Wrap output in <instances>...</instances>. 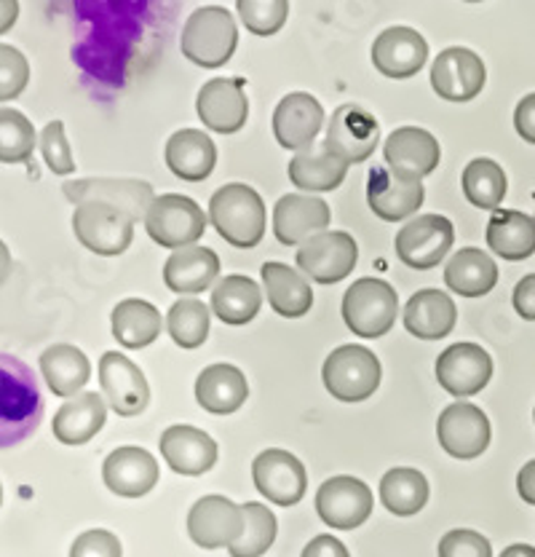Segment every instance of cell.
I'll return each mask as SVG.
<instances>
[{
    "mask_svg": "<svg viewBox=\"0 0 535 557\" xmlns=\"http://www.w3.org/2000/svg\"><path fill=\"white\" fill-rule=\"evenodd\" d=\"M38 375L14 354L0 351V450L22 445L43 421Z\"/></svg>",
    "mask_w": 535,
    "mask_h": 557,
    "instance_id": "obj_1",
    "label": "cell"
},
{
    "mask_svg": "<svg viewBox=\"0 0 535 557\" xmlns=\"http://www.w3.org/2000/svg\"><path fill=\"white\" fill-rule=\"evenodd\" d=\"M209 220L234 247H258L265 236V205L254 188L244 183L223 185L209 201Z\"/></svg>",
    "mask_w": 535,
    "mask_h": 557,
    "instance_id": "obj_2",
    "label": "cell"
},
{
    "mask_svg": "<svg viewBox=\"0 0 535 557\" xmlns=\"http://www.w3.org/2000/svg\"><path fill=\"white\" fill-rule=\"evenodd\" d=\"M236 44V20L223 5H203L194 11L185 22L183 38H179L183 54L203 70L223 67L234 57Z\"/></svg>",
    "mask_w": 535,
    "mask_h": 557,
    "instance_id": "obj_3",
    "label": "cell"
},
{
    "mask_svg": "<svg viewBox=\"0 0 535 557\" xmlns=\"http://www.w3.org/2000/svg\"><path fill=\"white\" fill-rule=\"evenodd\" d=\"M397 289L383 278L364 276L343 295V322L359 338H381L397 324Z\"/></svg>",
    "mask_w": 535,
    "mask_h": 557,
    "instance_id": "obj_4",
    "label": "cell"
},
{
    "mask_svg": "<svg viewBox=\"0 0 535 557\" xmlns=\"http://www.w3.org/2000/svg\"><path fill=\"white\" fill-rule=\"evenodd\" d=\"M381 359L364 346H337L322 368L327 392L340 403H364L381 386Z\"/></svg>",
    "mask_w": 535,
    "mask_h": 557,
    "instance_id": "obj_5",
    "label": "cell"
},
{
    "mask_svg": "<svg viewBox=\"0 0 535 557\" xmlns=\"http://www.w3.org/2000/svg\"><path fill=\"white\" fill-rule=\"evenodd\" d=\"M75 239L91 252L113 258L129 249L134 239V218L121 207L104 201H80L73 214Z\"/></svg>",
    "mask_w": 535,
    "mask_h": 557,
    "instance_id": "obj_6",
    "label": "cell"
},
{
    "mask_svg": "<svg viewBox=\"0 0 535 557\" xmlns=\"http://www.w3.org/2000/svg\"><path fill=\"white\" fill-rule=\"evenodd\" d=\"M145 231L161 247L183 249L201 239L207 231V214L188 196H155L145 214Z\"/></svg>",
    "mask_w": 535,
    "mask_h": 557,
    "instance_id": "obj_7",
    "label": "cell"
},
{
    "mask_svg": "<svg viewBox=\"0 0 535 557\" xmlns=\"http://www.w3.org/2000/svg\"><path fill=\"white\" fill-rule=\"evenodd\" d=\"M357 260L359 247L346 231H324L300 244L295 263L311 282L337 284L353 274Z\"/></svg>",
    "mask_w": 535,
    "mask_h": 557,
    "instance_id": "obj_8",
    "label": "cell"
},
{
    "mask_svg": "<svg viewBox=\"0 0 535 557\" xmlns=\"http://www.w3.org/2000/svg\"><path fill=\"white\" fill-rule=\"evenodd\" d=\"M456 242V228L441 214H423L410 220L397 234V255L405 265L418 271H428L439 265L450 255Z\"/></svg>",
    "mask_w": 535,
    "mask_h": 557,
    "instance_id": "obj_9",
    "label": "cell"
},
{
    "mask_svg": "<svg viewBox=\"0 0 535 557\" xmlns=\"http://www.w3.org/2000/svg\"><path fill=\"white\" fill-rule=\"evenodd\" d=\"M372 507L375 496L370 485L348 474L327 480L316 491V515L335 531H353L364 525L372 518Z\"/></svg>",
    "mask_w": 535,
    "mask_h": 557,
    "instance_id": "obj_10",
    "label": "cell"
},
{
    "mask_svg": "<svg viewBox=\"0 0 535 557\" xmlns=\"http://www.w3.org/2000/svg\"><path fill=\"white\" fill-rule=\"evenodd\" d=\"M252 480L260 496L278 507H295L308 491V474L298 456L282 448H268L252 461Z\"/></svg>",
    "mask_w": 535,
    "mask_h": 557,
    "instance_id": "obj_11",
    "label": "cell"
},
{
    "mask_svg": "<svg viewBox=\"0 0 535 557\" xmlns=\"http://www.w3.org/2000/svg\"><path fill=\"white\" fill-rule=\"evenodd\" d=\"M377 135H381L377 121L368 110L359 104H340L329 119L324 148L337 156L343 164H362L375 153Z\"/></svg>",
    "mask_w": 535,
    "mask_h": 557,
    "instance_id": "obj_12",
    "label": "cell"
},
{
    "mask_svg": "<svg viewBox=\"0 0 535 557\" xmlns=\"http://www.w3.org/2000/svg\"><path fill=\"white\" fill-rule=\"evenodd\" d=\"M244 533V512L225 496H203L188 512V536L201 549H223Z\"/></svg>",
    "mask_w": 535,
    "mask_h": 557,
    "instance_id": "obj_13",
    "label": "cell"
},
{
    "mask_svg": "<svg viewBox=\"0 0 535 557\" xmlns=\"http://www.w3.org/2000/svg\"><path fill=\"white\" fill-rule=\"evenodd\" d=\"M493 379L490 354L476 344L447 346L436 359V381L452 397H474Z\"/></svg>",
    "mask_w": 535,
    "mask_h": 557,
    "instance_id": "obj_14",
    "label": "cell"
},
{
    "mask_svg": "<svg viewBox=\"0 0 535 557\" xmlns=\"http://www.w3.org/2000/svg\"><path fill=\"white\" fill-rule=\"evenodd\" d=\"M436 437L447 456L469 461L482 456L490 445V421L476 405L456 403L441 410L436 421Z\"/></svg>",
    "mask_w": 535,
    "mask_h": 557,
    "instance_id": "obj_15",
    "label": "cell"
},
{
    "mask_svg": "<svg viewBox=\"0 0 535 557\" xmlns=\"http://www.w3.org/2000/svg\"><path fill=\"white\" fill-rule=\"evenodd\" d=\"M100 386L108 397L110 408L119 416L132 418L148 410L150 386L142 370L129 357L119 351L102 354L100 359Z\"/></svg>",
    "mask_w": 535,
    "mask_h": 557,
    "instance_id": "obj_16",
    "label": "cell"
},
{
    "mask_svg": "<svg viewBox=\"0 0 535 557\" xmlns=\"http://www.w3.org/2000/svg\"><path fill=\"white\" fill-rule=\"evenodd\" d=\"M487 70L480 54L471 49L452 46L434 60L432 86L441 100L469 102L485 89Z\"/></svg>",
    "mask_w": 535,
    "mask_h": 557,
    "instance_id": "obj_17",
    "label": "cell"
},
{
    "mask_svg": "<svg viewBox=\"0 0 535 557\" xmlns=\"http://www.w3.org/2000/svg\"><path fill=\"white\" fill-rule=\"evenodd\" d=\"M421 180L405 177V174L391 172L388 166H375L370 170L368 180V201L370 209L386 223H399V220L412 218L423 205Z\"/></svg>",
    "mask_w": 535,
    "mask_h": 557,
    "instance_id": "obj_18",
    "label": "cell"
},
{
    "mask_svg": "<svg viewBox=\"0 0 535 557\" xmlns=\"http://www.w3.org/2000/svg\"><path fill=\"white\" fill-rule=\"evenodd\" d=\"M196 110L203 126L220 135H236L247 124L249 100L244 84L238 78L207 81L196 100Z\"/></svg>",
    "mask_w": 535,
    "mask_h": 557,
    "instance_id": "obj_19",
    "label": "cell"
},
{
    "mask_svg": "<svg viewBox=\"0 0 535 557\" xmlns=\"http://www.w3.org/2000/svg\"><path fill=\"white\" fill-rule=\"evenodd\" d=\"M164 461L174 474L183 478H199L217 463V443L201 429L188 423H174L159 440Z\"/></svg>",
    "mask_w": 535,
    "mask_h": 557,
    "instance_id": "obj_20",
    "label": "cell"
},
{
    "mask_svg": "<svg viewBox=\"0 0 535 557\" xmlns=\"http://www.w3.org/2000/svg\"><path fill=\"white\" fill-rule=\"evenodd\" d=\"M102 480L108 491H113L121 498L148 496L159 483V461L145 448L124 445L104 458Z\"/></svg>",
    "mask_w": 535,
    "mask_h": 557,
    "instance_id": "obj_21",
    "label": "cell"
},
{
    "mask_svg": "<svg viewBox=\"0 0 535 557\" xmlns=\"http://www.w3.org/2000/svg\"><path fill=\"white\" fill-rule=\"evenodd\" d=\"M324 124V108L306 91L287 95L273 110V135L287 150H308Z\"/></svg>",
    "mask_w": 535,
    "mask_h": 557,
    "instance_id": "obj_22",
    "label": "cell"
},
{
    "mask_svg": "<svg viewBox=\"0 0 535 557\" xmlns=\"http://www.w3.org/2000/svg\"><path fill=\"white\" fill-rule=\"evenodd\" d=\"M329 205L319 196H282L273 207V234L282 244L293 247L329 228Z\"/></svg>",
    "mask_w": 535,
    "mask_h": 557,
    "instance_id": "obj_23",
    "label": "cell"
},
{
    "mask_svg": "<svg viewBox=\"0 0 535 557\" xmlns=\"http://www.w3.org/2000/svg\"><path fill=\"white\" fill-rule=\"evenodd\" d=\"M428 60V44L412 27H388L372 44V65L388 78H412Z\"/></svg>",
    "mask_w": 535,
    "mask_h": 557,
    "instance_id": "obj_24",
    "label": "cell"
},
{
    "mask_svg": "<svg viewBox=\"0 0 535 557\" xmlns=\"http://www.w3.org/2000/svg\"><path fill=\"white\" fill-rule=\"evenodd\" d=\"M386 164L388 170L405 174V177L421 180L439 166L441 148L432 132L421 126H401L386 139Z\"/></svg>",
    "mask_w": 535,
    "mask_h": 557,
    "instance_id": "obj_25",
    "label": "cell"
},
{
    "mask_svg": "<svg viewBox=\"0 0 535 557\" xmlns=\"http://www.w3.org/2000/svg\"><path fill=\"white\" fill-rule=\"evenodd\" d=\"M65 194L70 201L80 205V201H104V205L121 207L137 220H145L150 205H153V188L139 180H78V183H67Z\"/></svg>",
    "mask_w": 535,
    "mask_h": 557,
    "instance_id": "obj_26",
    "label": "cell"
},
{
    "mask_svg": "<svg viewBox=\"0 0 535 557\" xmlns=\"http://www.w3.org/2000/svg\"><path fill=\"white\" fill-rule=\"evenodd\" d=\"M249 383L247 375L236 364H209L196 379V399L207 413L231 416L247 403Z\"/></svg>",
    "mask_w": 535,
    "mask_h": 557,
    "instance_id": "obj_27",
    "label": "cell"
},
{
    "mask_svg": "<svg viewBox=\"0 0 535 557\" xmlns=\"http://www.w3.org/2000/svg\"><path fill=\"white\" fill-rule=\"evenodd\" d=\"M458 322V309L452 298L441 289H421L405 306L407 333L421 341H439L452 333Z\"/></svg>",
    "mask_w": 535,
    "mask_h": 557,
    "instance_id": "obj_28",
    "label": "cell"
},
{
    "mask_svg": "<svg viewBox=\"0 0 535 557\" xmlns=\"http://www.w3.org/2000/svg\"><path fill=\"white\" fill-rule=\"evenodd\" d=\"M220 276V258L209 247L174 249L164 265V282L172 293L196 295L212 287Z\"/></svg>",
    "mask_w": 535,
    "mask_h": 557,
    "instance_id": "obj_29",
    "label": "cell"
},
{
    "mask_svg": "<svg viewBox=\"0 0 535 557\" xmlns=\"http://www.w3.org/2000/svg\"><path fill=\"white\" fill-rule=\"evenodd\" d=\"M217 164V148L212 137L199 129L174 132L166 143V166L174 177L188 180V183H201L212 174Z\"/></svg>",
    "mask_w": 535,
    "mask_h": 557,
    "instance_id": "obj_30",
    "label": "cell"
},
{
    "mask_svg": "<svg viewBox=\"0 0 535 557\" xmlns=\"http://www.w3.org/2000/svg\"><path fill=\"white\" fill-rule=\"evenodd\" d=\"M108 421V405L97 392H80L70 397L54 416V437L62 445H84Z\"/></svg>",
    "mask_w": 535,
    "mask_h": 557,
    "instance_id": "obj_31",
    "label": "cell"
},
{
    "mask_svg": "<svg viewBox=\"0 0 535 557\" xmlns=\"http://www.w3.org/2000/svg\"><path fill=\"white\" fill-rule=\"evenodd\" d=\"M445 284L461 298H482L498 284V265L476 247L458 249L445 265Z\"/></svg>",
    "mask_w": 535,
    "mask_h": 557,
    "instance_id": "obj_32",
    "label": "cell"
},
{
    "mask_svg": "<svg viewBox=\"0 0 535 557\" xmlns=\"http://www.w3.org/2000/svg\"><path fill=\"white\" fill-rule=\"evenodd\" d=\"M260 276H263L268 304H271L273 311L287 319H300L311 311L313 289L298 271L268 260L263 269H260Z\"/></svg>",
    "mask_w": 535,
    "mask_h": 557,
    "instance_id": "obj_33",
    "label": "cell"
},
{
    "mask_svg": "<svg viewBox=\"0 0 535 557\" xmlns=\"http://www.w3.org/2000/svg\"><path fill=\"white\" fill-rule=\"evenodd\" d=\"M40 373L57 397H75L91 379V364L80 348L70 344L49 346L40 354Z\"/></svg>",
    "mask_w": 535,
    "mask_h": 557,
    "instance_id": "obj_34",
    "label": "cell"
},
{
    "mask_svg": "<svg viewBox=\"0 0 535 557\" xmlns=\"http://www.w3.org/2000/svg\"><path fill=\"white\" fill-rule=\"evenodd\" d=\"M487 244L498 258L527 260L535 252V220L517 209H496L487 223Z\"/></svg>",
    "mask_w": 535,
    "mask_h": 557,
    "instance_id": "obj_35",
    "label": "cell"
},
{
    "mask_svg": "<svg viewBox=\"0 0 535 557\" xmlns=\"http://www.w3.org/2000/svg\"><path fill=\"white\" fill-rule=\"evenodd\" d=\"M113 335L126 348H148L161 335L164 319L153 304L142 298H126L110 313Z\"/></svg>",
    "mask_w": 535,
    "mask_h": 557,
    "instance_id": "obj_36",
    "label": "cell"
},
{
    "mask_svg": "<svg viewBox=\"0 0 535 557\" xmlns=\"http://www.w3.org/2000/svg\"><path fill=\"white\" fill-rule=\"evenodd\" d=\"M260 306H263V293L249 276L231 274L220 278L217 287L212 289V311L217 313L220 322L234 327L252 322L260 313Z\"/></svg>",
    "mask_w": 535,
    "mask_h": 557,
    "instance_id": "obj_37",
    "label": "cell"
},
{
    "mask_svg": "<svg viewBox=\"0 0 535 557\" xmlns=\"http://www.w3.org/2000/svg\"><path fill=\"white\" fill-rule=\"evenodd\" d=\"M348 164H343L327 148L300 150L289 161V180L295 188L311 190V194H327L346 180Z\"/></svg>",
    "mask_w": 535,
    "mask_h": 557,
    "instance_id": "obj_38",
    "label": "cell"
},
{
    "mask_svg": "<svg viewBox=\"0 0 535 557\" xmlns=\"http://www.w3.org/2000/svg\"><path fill=\"white\" fill-rule=\"evenodd\" d=\"M381 502L397 518H412L428 502V480L418 469L397 467L383 474Z\"/></svg>",
    "mask_w": 535,
    "mask_h": 557,
    "instance_id": "obj_39",
    "label": "cell"
},
{
    "mask_svg": "<svg viewBox=\"0 0 535 557\" xmlns=\"http://www.w3.org/2000/svg\"><path fill=\"white\" fill-rule=\"evenodd\" d=\"M244 512V533L236 544H231V557H260L276 542V515L260 502L241 504Z\"/></svg>",
    "mask_w": 535,
    "mask_h": 557,
    "instance_id": "obj_40",
    "label": "cell"
},
{
    "mask_svg": "<svg viewBox=\"0 0 535 557\" xmlns=\"http://www.w3.org/2000/svg\"><path fill=\"white\" fill-rule=\"evenodd\" d=\"M463 194L474 207L498 209L506 196V174L493 159H474L463 170Z\"/></svg>",
    "mask_w": 535,
    "mask_h": 557,
    "instance_id": "obj_41",
    "label": "cell"
},
{
    "mask_svg": "<svg viewBox=\"0 0 535 557\" xmlns=\"http://www.w3.org/2000/svg\"><path fill=\"white\" fill-rule=\"evenodd\" d=\"M35 145L33 121L20 110L0 108V164H30Z\"/></svg>",
    "mask_w": 535,
    "mask_h": 557,
    "instance_id": "obj_42",
    "label": "cell"
},
{
    "mask_svg": "<svg viewBox=\"0 0 535 557\" xmlns=\"http://www.w3.org/2000/svg\"><path fill=\"white\" fill-rule=\"evenodd\" d=\"M166 330L179 348H199L209 338V309L196 298H183L166 313Z\"/></svg>",
    "mask_w": 535,
    "mask_h": 557,
    "instance_id": "obj_43",
    "label": "cell"
},
{
    "mask_svg": "<svg viewBox=\"0 0 535 557\" xmlns=\"http://www.w3.org/2000/svg\"><path fill=\"white\" fill-rule=\"evenodd\" d=\"M238 16L254 35H276L287 25L289 0H236Z\"/></svg>",
    "mask_w": 535,
    "mask_h": 557,
    "instance_id": "obj_44",
    "label": "cell"
},
{
    "mask_svg": "<svg viewBox=\"0 0 535 557\" xmlns=\"http://www.w3.org/2000/svg\"><path fill=\"white\" fill-rule=\"evenodd\" d=\"M30 84V62L20 49L0 44V102L16 100Z\"/></svg>",
    "mask_w": 535,
    "mask_h": 557,
    "instance_id": "obj_45",
    "label": "cell"
},
{
    "mask_svg": "<svg viewBox=\"0 0 535 557\" xmlns=\"http://www.w3.org/2000/svg\"><path fill=\"white\" fill-rule=\"evenodd\" d=\"M40 153H43L46 166H49L54 174H75V159H73V150H70V143L65 137V124L62 121H49L46 129L40 132Z\"/></svg>",
    "mask_w": 535,
    "mask_h": 557,
    "instance_id": "obj_46",
    "label": "cell"
},
{
    "mask_svg": "<svg viewBox=\"0 0 535 557\" xmlns=\"http://www.w3.org/2000/svg\"><path fill=\"white\" fill-rule=\"evenodd\" d=\"M439 557H493V547L482 533L456 528L439 539Z\"/></svg>",
    "mask_w": 535,
    "mask_h": 557,
    "instance_id": "obj_47",
    "label": "cell"
},
{
    "mask_svg": "<svg viewBox=\"0 0 535 557\" xmlns=\"http://www.w3.org/2000/svg\"><path fill=\"white\" fill-rule=\"evenodd\" d=\"M70 557H124V547H121L119 536L104 528H95V531L80 533L70 547Z\"/></svg>",
    "mask_w": 535,
    "mask_h": 557,
    "instance_id": "obj_48",
    "label": "cell"
},
{
    "mask_svg": "<svg viewBox=\"0 0 535 557\" xmlns=\"http://www.w3.org/2000/svg\"><path fill=\"white\" fill-rule=\"evenodd\" d=\"M514 126H517V132H520V137L525 139V143L535 145V91H533V95L522 97L520 104H517Z\"/></svg>",
    "mask_w": 535,
    "mask_h": 557,
    "instance_id": "obj_49",
    "label": "cell"
},
{
    "mask_svg": "<svg viewBox=\"0 0 535 557\" xmlns=\"http://www.w3.org/2000/svg\"><path fill=\"white\" fill-rule=\"evenodd\" d=\"M514 309L525 322H535V274L520 278L514 287Z\"/></svg>",
    "mask_w": 535,
    "mask_h": 557,
    "instance_id": "obj_50",
    "label": "cell"
},
{
    "mask_svg": "<svg viewBox=\"0 0 535 557\" xmlns=\"http://www.w3.org/2000/svg\"><path fill=\"white\" fill-rule=\"evenodd\" d=\"M300 557H351V555H348L346 544H343L340 539L329 536V533H322V536L311 539V542L306 544V549H302Z\"/></svg>",
    "mask_w": 535,
    "mask_h": 557,
    "instance_id": "obj_51",
    "label": "cell"
},
{
    "mask_svg": "<svg viewBox=\"0 0 535 557\" xmlns=\"http://www.w3.org/2000/svg\"><path fill=\"white\" fill-rule=\"evenodd\" d=\"M517 491H520L522 502L533 504L535 507V458L527 461L525 467L520 469V474H517Z\"/></svg>",
    "mask_w": 535,
    "mask_h": 557,
    "instance_id": "obj_52",
    "label": "cell"
},
{
    "mask_svg": "<svg viewBox=\"0 0 535 557\" xmlns=\"http://www.w3.org/2000/svg\"><path fill=\"white\" fill-rule=\"evenodd\" d=\"M20 20V0H0V35L9 33Z\"/></svg>",
    "mask_w": 535,
    "mask_h": 557,
    "instance_id": "obj_53",
    "label": "cell"
},
{
    "mask_svg": "<svg viewBox=\"0 0 535 557\" xmlns=\"http://www.w3.org/2000/svg\"><path fill=\"white\" fill-rule=\"evenodd\" d=\"M11 274V249L5 247V242L0 239V284L5 282Z\"/></svg>",
    "mask_w": 535,
    "mask_h": 557,
    "instance_id": "obj_54",
    "label": "cell"
},
{
    "mask_svg": "<svg viewBox=\"0 0 535 557\" xmlns=\"http://www.w3.org/2000/svg\"><path fill=\"white\" fill-rule=\"evenodd\" d=\"M501 557H535V547L531 544H511V547H506Z\"/></svg>",
    "mask_w": 535,
    "mask_h": 557,
    "instance_id": "obj_55",
    "label": "cell"
},
{
    "mask_svg": "<svg viewBox=\"0 0 535 557\" xmlns=\"http://www.w3.org/2000/svg\"><path fill=\"white\" fill-rule=\"evenodd\" d=\"M463 3H482V0H463Z\"/></svg>",
    "mask_w": 535,
    "mask_h": 557,
    "instance_id": "obj_56",
    "label": "cell"
},
{
    "mask_svg": "<svg viewBox=\"0 0 535 557\" xmlns=\"http://www.w3.org/2000/svg\"><path fill=\"white\" fill-rule=\"evenodd\" d=\"M0 502H3V487H0Z\"/></svg>",
    "mask_w": 535,
    "mask_h": 557,
    "instance_id": "obj_57",
    "label": "cell"
}]
</instances>
